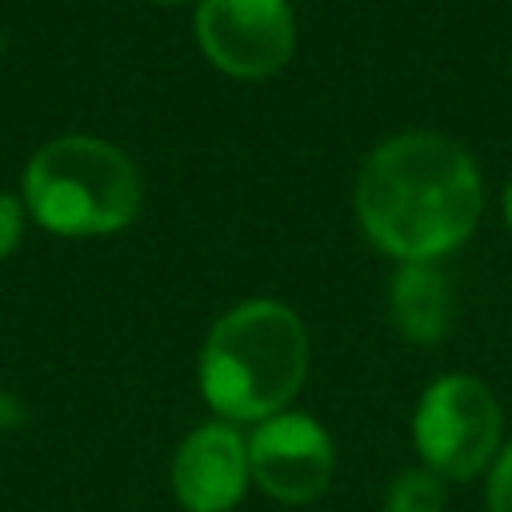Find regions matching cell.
Here are the masks:
<instances>
[{"instance_id":"obj_1","label":"cell","mask_w":512,"mask_h":512,"mask_svg":"<svg viewBox=\"0 0 512 512\" xmlns=\"http://www.w3.org/2000/svg\"><path fill=\"white\" fill-rule=\"evenodd\" d=\"M364 236L400 264H436L480 224L484 184L476 160L440 132H400L368 152L356 176Z\"/></svg>"},{"instance_id":"obj_2","label":"cell","mask_w":512,"mask_h":512,"mask_svg":"<svg viewBox=\"0 0 512 512\" xmlns=\"http://www.w3.org/2000/svg\"><path fill=\"white\" fill-rule=\"evenodd\" d=\"M308 376V332L280 300L228 308L200 348V392L216 420L260 424L284 412Z\"/></svg>"},{"instance_id":"obj_3","label":"cell","mask_w":512,"mask_h":512,"mask_svg":"<svg viewBox=\"0 0 512 512\" xmlns=\"http://www.w3.org/2000/svg\"><path fill=\"white\" fill-rule=\"evenodd\" d=\"M20 200L28 220L56 236H108L136 220L144 184L124 148L68 132L28 156Z\"/></svg>"},{"instance_id":"obj_4","label":"cell","mask_w":512,"mask_h":512,"mask_svg":"<svg viewBox=\"0 0 512 512\" xmlns=\"http://www.w3.org/2000/svg\"><path fill=\"white\" fill-rule=\"evenodd\" d=\"M412 444L424 468L448 480H472L500 452V404L476 376L452 372L424 388L412 412Z\"/></svg>"},{"instance_id":"obj_5","label":"cell","mask_w":512,"mask_h":512,"mask_svg":"<svg viewBox=\"0 0 512 512\" xmlns=\"http://www.w3.org/2000/svg\"><path fill=\"white\" fill-rule=\"evenodd\" d=\"M192 24L200 52L232 80H268L296 48L288 0H200Z\"/></svg>"},{"instance_id":"obj_6","label":"cell","mask_w":512,"mask_h":512,"mask_svg":"<svg viewBox=\"0 0 512 512\" xmlns=\"http://www.w3.org/2000/svg\"><path fill=\"white\" fill-rule=\"evenodd\" d=\"M248 440V472L256 488L280 504H308L316 500L336 468V448L320 420L308 412H276L252 424Z\"/></svg>"},{"instance_id":"obj_7","label":"cell","mask_w":512,"mask_h":512,"mask_svg":"<svg viewBox=\"0 0 512 512\" xmlns=\"http://www.w3.org/2000/svg\"><path fill=\"white\" fill-rule=\"evenodd\" d=\"M248 480V440L228 420L192 428L172 456V496L184 512H232Z\"/></svg>"},{"instance_id":"obj_8","label":"cell","mask_w":512,"mask_h":512,"mask_svg":"<svg viewBox=\"0 0 512 512\" xmlns=\"http://www.w3.org/2000/svg\"><path fill=\"white\" fill-rule=\"evenodd\" d=\"M388 312L404 340L436 344L452 324V288L436 264H400L388 284Z\"/></svg>"},{"instance_id":"obj_9","label":"cell","mask_w":512,"mask_h":512,"mask_svg":"<svg viewBox=\"0 0 512 512\" xmlns=\"http://www.w3.org/2000/svg\"><path fill=\"white\" fill-rule=\"evenodd\" d=\"M384 512H444V476L432 468H408L392 480Z\"/></svg>"},{"instance_id":"obj_10","label":"cell","mask_w":512,"mask_h":512,"mask_svg":"<svg viewBox=\"0 0 512 512\" xmlns=\"http://www.w3.org/2000/svg\"><path fill=\"white\" fill-rule=\"evenodd\" d=\"M488 508L492 512H512V440L500 444V452L488 468Z\"/></svg>"},{"instance_id":"obj_11","label":"cell","mask_w":512,"mask_h":512,"mask_svg":"<svg viewBox=\"0 0 512 512\" xmlns=\"http://www.w3.org/2000/svg\"><path fill=\"white\" fill-rule=\"evenodd\" d=\"M24 220H28L24 200L12 192H0V260L16 252V244L24 236Z\"/></svg>"},{"instance_id":"obj_12","label":"cell","mask_w":512,"mask_h":512,"mask_svg":"<svg viewBox=\"0 0 512 512\" xmlns=\"http://www.w3.org/2000/svg\"><path fill=\"white\" fill-rule=\"evenodd\" d=\"M504 220H508V228H512V180H508V188H504Z\"/></svg>"},{"instance_id":"obj_13","label":"cell","mask_w":512,"mask_h":512,"mask_svg":"<svg viewBox=\"0 0 512 512\" xmlns=\"http://www.w3.org/2000/svg\"><path fill=\"white\" fill-rule=\"evenodd\" d=\"M156 4H184V0H156Z\"/></svg>"}]
</instances>
